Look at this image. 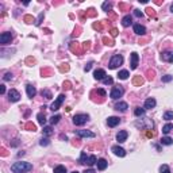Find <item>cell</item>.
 I'll use <instances>...</instances> for the list:
<instances>
[{
  "label": "cell",
  "mask_w": 173,
  "mask_h": 173,
  "mask_svg": "<svg viewBox=\"0 0 173 173\" xmlns=\"http://www.w3.org/2000/svg\"><path fill=\"white\" fill-rule=\"evenodd\" d=\"M11 170L14 173H25L33 170V165L29 162H15L11 166Z\"/></svg>",
  "instance_id": "cell-1"
},
{
  "label": "cell",
  "mask_w": 173,
  "mask_h": 173,
  "mask_svg": "<svg viewBox=\"0 0 173 173\" xmlns=\"http://www.w3.org/2000/svg\"><path fill=\"white\" fill-rule=\"evenodd\" d=\"M123 64V57L120 54H114L110 60V64H108V68L110 69H116L118 66H120Z\"/></svg>",
  "instance_id": "cell-2"
},
{
  "label": "cell",
  "mask_w": 173,
  "mask_h": 173,
  "mask_svg": "<svg viewBox=\"0 0 173 173\" xmlns=\"http://www.w3.org/2000/svg\"><path fill=\"white\" fill-rule=\"evenodd\" d=\"M88 120H89V116H88L86 114H77V115L73 116V123H75L76 126H83V124H85Z\"/></svg>",
  "instance_id": "cell-3"
},
{
  "label": "cell",
  "mask_w": 173,
  "mask_h": 173,
  "mask_svg": "<svg viewBox=\"0 0 173 173\" xmlns=\"http://www.w3.org/2000/svg\"><path fill=\"white\" fill-rule=\"evenodd\" d=\"M123 93H124V89H123L122 85H116L112 88L111 93H110V97L111 99H114V100H116V99H119V97L123 96Z\"/></svg>",
  "instance_id": "cell-4"
},
{
  "label": "cell",
  "mask_w": 173,
  "mask_h": 173,
  "mask_svg": "<svg viewBox=\"0 0 173 173\" xmlns=\"http://www.w3.org/2000/svg\"><path fill=\"white\" fill-rule=\"evenodd\" d=\"M64 100H65V95H62V93H61V95H60V96H58L56 100H54V103L51 104L50 110H51V111H57L58 108L61 107V104L64 103Z\"/></svg>",
  "instance_id": "cell-5"
},
{
  "label": "cell",
  "mask_w": 173,
  "mask_h": 173,
  "mask_svg": "<svg viewBox=\"0 0 173 173\" xmlns=\"http://www.w3.org/2000/svg\"><path fill=\"white\" fill-rule=\"evenodd\" d=\"M19 99H21V93L16 91V89H10V91H8V100H10V102L15 103V102H18Z\"/></svg>",
  "instance_id": "cell-6"
},
{
  "label": "cell",
  "mask_w": 173,
  "mask_h": 173,
  "mask_svg": "<svg viewBox=\"0 0 173 173\" xmlns=\"http://www.w3.org/2000/svg\"><path fill=\"white\" fill-rule=\"evenodd\" d=\"M12 41V34L11 33H3L1 35H0V43L1 45H7V43H10Z\"/></svg>",
  "instance_id": "cell-7"
},
{
  "label": "cell",
  "mask_w": 173,
  "mask_h": 173,
  "mask_svg": "<svg viewBox=\"0 0 173 173\" xmlns=\"http://www.w3.org/2000/svg\"><path fill=\"white\" fill-rule=\"evenodd\" d=\"M76 134L81 138H93L95 137V132L89 131V130H76Z\"/></svg>",
  "instance_id": "cell-8"
},
{
  "label": "cell",
  "mask_w": 173,
  "mask_h": 173,
  "mask_svg": "<svg viewBox=\"0 0 173 173\" xmlns=\"http://www.w3.org/2000/svg\"><path fill=\"white\" fill-rule=\"evenodd\" d=\"M106 71L104 69H96V71L93 72V77H95V80H104L106 79Z\"/></svg>",
  "instance_id": "cell-9"
},
{
  "label": "cell",
  "mask_w": 173,
  "mask_h": 173,
  "mask_svg": "<svg viewBox=\"0 0 173 173\" xmlns=\"http://www.w3.org/2000/svg\"><path fill=\"white\" fill-rule=\"evenodd\" d=\"M112 152H114V154L115 156H118V157H124L126 156V150L123 148H120V146H112Z\"/></svg>",
  "instance_id": "cell-10"
},
{
  "label": "cell",
  "mask_w": 173,
  "mask_h": 173,
  "mask_svg": "<svg viewBox=\"0 0 173 173\" xmlns=\"http://www.w3.org/2000/svg\"><path fill=\"white\" fill-rule=\"evenodd\" d=\"M71 50L73 53H76V54H81L83 51V46H80V43H77V42H72L71 43Z\"/></svg>",
  "instance_id": "cell-11"
},
{
  "label": "cell",
  "mask_w": 173,
  "mask_h": 173,
  "mask_svg": "<svg viewBox=\"0 0 173 173\" xmlns=\"http://www.w3.org/2000/svg\"><path fill=\"white\" fill-rule=\"evenodd\" d=\"M127 135H128V132L126 131V130H122V131H119L116 134V141L119 143H122V142H124L126 139H127Z\"/></svg>",
  "instance_id": "cell-12"
},
{
  "label": "cell",
  "mask_w": 173,
  "mask_h": 173,
  "mask_svg": "<svg viewBox=\"0 0 173 173\" xmlns=\"http://www.w3.org/2000/svg\"><path fill=\"white\" fill-rule=\"evenodd\" d=\"M119 123H120V119L118 116H110L107 119V124L110 127H115V126H118Z\"/></svg>",
  "instance_id": "cell-13"
},
{
  "label": "cell",
  "mask_w": 173,
  "mask_h": 173,
  "mask_svg": "<svg viewBox=\"0 0 173 173\" xmlns=\"http://www.w3.org/2000/svg\"><path fill=\"white\" fill-rule=\"evenodd\" d=\"M138 61H139V57H138V54L135 53V51H134V53H131V62H130V66H131V69H137Z\"/></svg>",
  "instance_id": "cell-14"
},
{
  "label": "cell",
  "mask_w": 173,
  "mask_h": 173,
  "mask_svg": "<svg viewBox=\"0 0 173 173\" xmlns=\"http://www.w3.org/2000/svg\"><path fill=\"white\" fill-rule=\"evenodd\" d=\"M26 91H27V96L30 97V99H33V97L37 95V89L31 85V84H27V85H26Z\"/></svg>",
  "instance_id": "cell-15"
},
{
  "label": "cell",
  "mask_w": 173,
  "mask_h": 173,
  "mask_svg": "<svg viewBox=\"0 0 173 173\" xmlns=\"http://www.w3.org/2000/svg\"><path fill=\"white\" fill-rule=\"evenodd\" d=\"M161 58L166 62H173V51H164L161 54Z\"/></svg>",
  "instance_id": "cell-16"
},
{
  "label": "cell",
  "mask_w": 173,
  "mask_h": 173,
  "mask_svg": "<svg viewBox=\"0 0 173 173\" xmlns=\"http://www.w3.org/2000/svg\"><path fill=\"white\" fill-rule=\"evenodd\" d=\"M154 107H156V99H153V97L146 99V102H145V110H152Z\"/></svg>",
  "instance_id": "cell-17"
},
{
  "label": "cell",
  "mask_w": 173,
  "mask_h": 173,
  "mask_svg": "<svg viewBox=\"0 0 173 173\" xmlns=\"http://www.w3.org/2000/svg\"><path fill=\"white\" fill-rule=\"evenodd\" d=\"M127 108H128V106H127V103H126V102H119V103L115 104V110H116V111L124 112Z\"/></svg>",
  "instance_id": "cell-18"
},
{
  "label": "cell",
  "mask_w": 173,
  "mask_h": 173,
  "mask_svg": "<svg viewBox=\"0 0 173 173\" xmlns=\"http://www.w3.org/2000/svg\"><path fill=\"white\" fill-rule=\"evenodd\" d=\"M134 33L138 34V35H145V33H146V29L141 25H134Z\"/></svg>",
  "instance_id": "cell-19"
},
{
  "label": "cell",
  "mask_w": 173,
  "mask_h": 173,
  "mask_svg": "<svg viewBox=\"0 0 173 173\" xmlns=\"http://www.w3.org/2000/svg\"><path fill=\"white\" fill-rule=\"evenodd\" d=\"M96 164H97V169H99V170H104V169L107 168V165H108V162L104 160V158H99Z\"/></svg>",
  "instance_id": "cell-20"
},
{
  "label": "cell",
  "mask_w": 173,
  "mask_h": 173,
  "mask_svg": "<svg viewBox=\"0 0 173 173\" xmlns=\"http://www.w3.org/2000/svg\"><path fill=\"white\" fill-rule=\"evenodd\" d=\"M132 23V18H131V15H126L124 18L122 19V25L124 26V27H128V26Z\"/></svg>",
  "instance_id": "cell-21"
},
{
  "label": "cell",
  "mask_w": 173,
  "mask_h": 173,
  "mask_svg": "<svg viewBox=\"0 0 173 173\" xmlns=\"http://www.w3.org/2000/svg\"><path fill=\"white\" fill-rule=\"evenodd\" d=\"M37 119H38V123H39V124H42V126H45V123H46L45 112H39V114L37 115Z\"/></svg>",
  "instance_id": "cell-22"
},
{
  "label": "cell",
  "mask_w": 173,
  "mask_h": 173,
  "mask_svg": "<svg viewBox=\"0 0 173 173\" xmlns=\"http://www.w3.org/2000/svg\"><path fill=\"white\" fill-rule=\"evenodd\" d=\"M97 162V158L96 156H88V158H86V165H89V166H92V165H95V164Z\"/></svg>",
  "instance_id": "cell-23"
},
{
  "label": "cell",
  "mask_w": 173,
  "mask_h": 173,
  "mask_svg": "<svg viewBox=\"0 0 173 173\" xmlns=\"http://www.w3.org/2000/svg\"><path fill=\"white\" fill-rule=\"evenodd\" d=\"M128 76H130V75H128L127 71H120L119 73H118V77H119L120 80H127Z\"/></svg>",
  "instance_id": "cell-24"
},
{
  "label": "cell",
  "mask_w": 173,
  "mask_h": 173,
  "mask_svg": "<svg viewBox=\"0 0 173 173\" xmlns=\"http://www.w3.org/2000/svg\"><path fill=\"white\" fill-rule=\"evenodd\" d=\"M132 84H134V85H142L143 84V79L141 76H135L134 77V80H132Z\"/></svg>",
  "instance_id": "cell-25"
},
{
  "label": "cell",
  "mask_w": 173,
  "mask_h": 173,
  "mask_svg": "<svg viewBox=\"0 0 173 173\" xmlns=\"http://www.w3.org/2000/svg\"><path fill=\"white\" fill-rule=\"evenodd\" d=\"M134 115H135V116H143V115H145V108L137 107L134 110Z\"/></svg>",
  "instance_id": "cell-26"
},
{
  "label": "cell",
  "mask_w": 173,
  "mask_h": 173,
  "mask_svg": "<svg viewBox=\"0 0 173 173\" xmlns=\"http://www.w3.org/2000/svg\"><path fill=\"white\" fill-rule=\"evenodd\" d=\"M172 130H173V124H172V123H168V124H165V126L162 127V132H164V134H169Z\"/></svg>",
  "instance_id": "cell-27"
},
{
  "label": "cell",
  "mask_w": 173,
  "mask_h": 173,
  "mask_svg": "<svg viewBox=\"0 0 173 173\" xmlns=\"http://www.w3.org/2000/svg\"><path fill=\"white\" fill-rule=\"evenodd\" d=\"M161 143H162V145H166V146H169V145H172V143H173V139L170 137H162V139H161Z\"/></svg>",
  "instance_id": "cell-28"
},
{
  "label": "cell",
  "mask_w": 173,
  "mask_h": 173,
  "mask_svg": "<svg viewBox=\"0 0 173 173\" xmlns=\"http://www.w3.org/2000/svg\"><path fill=\"white\" fill-rule=\"evenodd\" d=\"M42 131H43V134H45L46 137H50L51 134H53V128L50 127V126H46V127H43V130H42Z\"/></svg>",
  "instance_id": "cell-29"
},
{
  "label": "cell",
  "mask_w": 173,
  "mask_h": 173,
  "mask_svg": "<svg viewBox=\"0 0 173 173\" xmlns=\"http://www.w3.org/2000/svg\"><path fill=\"white\" fill-rule=\"evenodd\" d=\"M54 173H66V168L64 165H58L54 168Z\"/></svg>",
  "instance_id": "cell-30"
},
{
  "label": "cell",
  "mask_w": 173,
  "mask_h": 173,
  "mask_svg": "<svg viewBox=\"0 0 173 173\" xmlns=\"http://www.w3.org/2000/svg\"><path fill=\"white\" fill-rule=\"evenodd\" d=\"M60 119H61V115H53L50 118V123L51 124H57V123L60 122Z\"/></svg>",
  "instance_id": "cell-31"
},
{
  "label": "cell",
  "mask_w": 173,
  "mask_h": 173,
  "mask_svg": "<svg viewBox=\"0 0 173 173\" xmlns=\"http://www.w3.org/2000/svg\"><path fill=\"white\" fill-rule=\"evenodd\" d=\"M102 8L104 11H111V8H112V3H110V1H106V3H103V5H102Z\"/></svg>",
  "instance_id": "cell-32"
},
{
  "label": "cell",
  "mask_w": 173,
  "mask_h": 173,
  "mask_svg": "<svg viewBox=\"0 0 173 173\" xmlns=\"http://www.w3.org/2000/svg\"><path fill=\"white\" fill-rule=\"evenodd\" d=\"M25 127L27 128V130H30V131H35V130H37L35 124H34V123H31V122H27V123H26Z\"/></svg>",
  "instance_id": "cell-33"
},
{
  "label": "cell",
  "mask_w": 173,
  "mask_h": 173,
  "mask_svg": "<svg viewBox=\"0 0 173 173\" xmlns=\"http://www.w3.org/2000/svg\"><path fill=\"white\" fill-rule=\"evenodd\" d=\"M164 119H165V120H170V119H173V111L165 112V114H164Z\"/></svg>",
  "instance_id": "cell-34"
},
{
  "label": "cell",
  "mask_w": 173,
  "mask_h": 173,
  "mask_svg": "<svg viewBox=\"0 0 173 173\" xmlns=\"http://www.w3.org/2000/svg\"><path fill=\"white\" fill-rule=\"evenodd\" d=\"M41 95L42 96H45L46 99H51V92L50 91H47V89H42V92H41Z\"/></svg>",
  "instance_id": "cell-35"
},
{
  "label": "cell",
  "mask_w": 173,
  "mask_h": 173,
  "mask_svg": "<svg viewBox=\"0 0 173 173\" xmlns=\"http://www.w3.org/2000/svg\"><path fill=\"white\" fill-rule=\"evenodd\" d=\"M92 26H93V29H95V30H99V31L103 30V23H102V22H95Z\"/></svg>",
  "instance_id": "cell-36"
},
{
  "label": "cell",
  "mask_w": 173,
  "mask_h": 173,
  "mask_svg": "<svg viewBox=\"0 0 173 173\" xmlns=\"http://www.w3.org/2000/svg\"><path fill=\"white\" fill-rule=\"evenodd\" d=\"M103 42H104V45H107V46H112V45H114V41H112V39H110V38H107V37H103Z\"/></svg>",
  "instance_id": "cell-37"
},
{
  "label": "cell",
  "mask_w": 173,
  "mask_h": 173,
  "mask_svg": "<svg viewBox=\"0 0 173 173\" xmlns=\"http://www.w3.org/2000/svg\"><path fill=\"white\" fill-rule=\"evenodd\" d=\"M103 83H104L106 85H111V84H114V79L108 76V77H106V79L103 80Z\"/></svg>",
  "instance_id": "cell-38"
},
{
  "label": "cell",
  "mask_w": 173,
  "mask_h": 173,
  "mask_svg": "<svg viewBox=\"0 0 173 173\" xmlns=\"http://www.w3.org/2000/svg\"><path fill=\"white\" fill-rule=\"evenodd\" d=\"M160 173H170V169H169L168 165H162L160 168Z\"/></svg>",
  "instance_id": "cell-39"
},
{
  "label": "cell",
  "mask_w": 173,
  "mask_h": 173,
  "mask_svg": "<svg viewBox=\"0 0 173 173\" xmlns=\"http://www.w3.org/2000/svg\"><path fill=\"white\" fill-rule=\"evenodd\" d=\"M86 158H88L86 153L83 152V153H81V156H80V164H83V165H84V164L86 162Z\"/></svg>",
  "instance_id": "cell-40"
},
{
  "label": "cell",
  "mask_w": 173,
  "mask_h": 173,
  "mask_svg": "<svg viewBox=\"0 0 173 173\" xmlns=\"http://www.w3.org/2000/svg\"><path fill=\"white\" fill-rule=\"evenodd\" d=\"M23 19H25L26 23H33V22H34V18H33L31 15H26Z\"/></svg>",
  "instance_id": "cell-41"
},
{
  "label": "cell",
  "mask_w": 173,
  "mask_h": 173,
  "mask_svg": "<svg viewBox=\"0 0 173 173\" xmlns=\"http://www.w3.org/2000/svg\"><path fill=\"white\" fill-rule=\"evenodd\" d=\"M172 79H173V77L170 76V75H166V76L162 77V81L164 83H169V81H172Z\"/></svg>",
  "instance_id": "cell-42"
},
{
  "label": "cell",
  "mask_w": 173,
  "mask_h": 173,
  "mask_svg": "<svg viewBox=\"0 0 173 173\" xmlns=\"http://www.w3.org/2000/svg\"><path fill=\"white\" fill-rule=\"evenodd\" d=\"M95 15H96V12H95L93 8H89V10L86 11V16H95Z\"/></svg>",
  "instance_id": "cell-43"
},
{
  "label": "cell",
  "mask_w": 173,
  "mask_h": 173,
  "mask_svg": "<svg viewBox=\"0 0 173 173\" xmlns=\"http://www.w3.org/2000/svg\"><path fill=\"white\" fill-rule=\"evenodd\" d=\"M134 15L137 16V18H142L143 12H142V11H139V10H134Z\"/></svg>",
  "instance_id": "cell-44"
},
{
  "label": "cell",
  "mask_w": 173,
  "mask_h": 173,
  "mask_svg": "<svg viewBox=\"0 0 173 173\" xmlns=\"http://www.w3.org/2000/svg\"><path fill=\"white\" fill-rule=\"evenodd\" d=\"M39 143H41V146H47V145H49L50 142H49V139H46V138H42Z\"/></svg>",
  "instance_id": "cell-45"
},
{
  "label": "cell",
  "mask_w": 173,
  "mask_h": 173,
  "mask_svg": "<svg viewBox=\"0 0 173 173\" xmlns=\"http://www.w3.org/2000/svg\"><path fill=\"white\" fill-rule=\"evenodd\" d=\"M42 19H43V12H41V14H39V18H38V21L35 22V25H37V26H39V25H41Z\"/></svg>",
  "instance_id": "cell-46"
},
{
  "label": "cell",
  "mask_w": 173,
  "mask_h": 173,
  "mask_svg": "<svg viewBox=\"0 0 173 173\" xmlns=\"http://www.w3.org/2000/svg\"><path fill=\"white\" fill-rule=\"evenodd\" d=\"M146 137L153 138V137H154V131H152V130H146Z\"/></svg>",
  "instance_id": "cell-47"
},
{
  "label": "cell",
  "mask_w": 173,
  "mask_h": 173,
  "mask_svg": "<svg viewBox=\"0 0 173 173\" xmlns=\"http://www.w3.org/2000/svg\"><path fill=\"white\" fill-rule=\"evenodd\" d=\"M92 65H93V62H88V65H85V68H84V71L85 72H88V71H91V68H92Z\"/></svg>",
  "instance_id": "cell-48"
},
{
  "label": "cell",
  "mask_w": 173,
  "mask_h": 173,
  "mask_svg": "<svg viewBox=\"0 0 173 173\" xmlns=\"http://www.w3.org/2000/svg\"><path fill=\"white\" fill-rule=\"evenodd\" d=\"M146 11H148V14L150 16H156V12H154V10H153V8H146Z\"/></svg>",
  "instance_id": "cell-49"
},
{
  "label": "cell",
  "mask_w": 173,
  "mask_h": 173,
  "mask_svg": "<svg viewBox=\"0 0 173 173\" xmlns=\"http://www.w3.org/2000/svg\"><path fill=\"white\" fill-rule=\"evenodd\" d=\"M3 79H4L5 81H8V80H11V79H12V75H11V73H5Z\"/></svg>",
  "instance_id": "cell-50"
},
{
  "label": "cell",
  "mask_w": 173,
  "mask_h": 173,
  "mask_svg": "<svg viewBox=\"0 0 173 173\" xmlns=\"http://www.w3.org/2000/svg\"><path fill=\"white\" fill-rule=\"evenodd\" d=\"M97 93H99V95H102L103 97H106V95H107V93H106V91H104V89H102V88H100V89H97Z\"/></svg>",
  "instance_id": "cell-51"
},
{
  "label": "cell",
  "mask_w": 173,
  "mask_h": 173,
  "mask_svg": "<svg viewBox=\"0 0 173 173\" xmlns=\"http://www.w3.org/2000/svg\"><path fill=\"white\" fill-rule=\"evenodd\" d=\"M110 33H111V35H112V37H116V35H118V30L115 29V27H112Z\"/></svg>",
  "instance_id": "cell-52"
},
{
  "label": "cell",
  "mask_w": 173,
  "mask_h": 173,
  "mask_svg": "<svg viewBox=\"0 0 173 173\" xmlns=\"http://www.w3.org/2000/svg\"><path fill=\"white\" fill-rule=\"evenodd\" d=\"M60 71H61V72H64V71H65V72H68V71H69V66H68V65H66V64H65V65L60 66Z\"/></svg>",
  "instance_id": "cell-53"
},
{
  "label": "cell",
  "mask_w": 173,
  "mask_h": 173,
  "mask_svg": "<svg viewBox=\"0 0 173 173\" xmlns=\"http://www.w3.org/2000/svg\"><path fill=\"white\" fill-rule=\"evenodd\" d=\"M89 42H84V43H83V50H85V49H89Z\"/></svg>",
  "instance_id": "cell-54"
},
{
  "label": "cell",
  "mask_w": 173,
  "mask_h": 173,
  "mask_svg": "<svg viewBox=\"0 0 173 173\" xmlns=\"http://www.w3.org/2000/svg\"><path fill=\"white\" fill-rule=\"evenodd\" d=\"M0 93H1V95H4L5 93V85H3V84L0 85Z\"/></svg>",
  "instance_id": "cell-55"
},
{
  "label": "cell",
  "mask_w": 173,
  "mask_h": 173,
  "mask_svg": "<svg viewBox=\"0 0 173 173\" xmlns=\"http://www.w3.org/2000/svg\"><path fill=\"white\" fill-rule=\"evenodd\" d=\"M64 88H66V89H71V83H69V81L64 83Z\"/></svg>",
  "instance_id": "cell-56"
},
{
  "label": "cell",
  "mask_w": 173,
  "mask_h": 173,
  "mask_svg": "<svg viewBox=\"0 0 173 173\" xmlns=\"http://www.w3.org/2000/svg\"><path fill=\"white\" fill-rule=\"evenodd\" d=\"M84 173H95V170H93V169H85Z\"/></svg>",
  "instance_id": "cell-57"
},
{
  "label": "cell",
  "mask_w": 173,
  "mask_h": 173,
  "mask_svg": "<svg viewBox=\"0 0 173 173\" xmlns=\"http://www.w3.org/2000/svg\"><path fill=\"white\" fill-rule=\"evenodd\" d=\"M148 73H149L148 79H149V80H152V79H153V75H154V73H153V72H148Z\"/></svg>",
  "instance_id": "cell-58"
},
{
  "label": "cell",
  "mask_w": 173,
  "mask_h": 173,
  "mask_svg": "<svg viewBox=\"0 0 173 173\" xmlns=\"http://www.w3.org/2000/svg\"><path fill=\"white\" fill-rule=\"evenodd\" d=\"M170 11L173 12V3H172V5H170Z\"/></svg>",
  "instance_id": "cell-59"
},
{
  "label": "cell",
  "mask_w": 173,
  "mask_h": 173,
  "mask_svg": "<svg viewBox=\"0 0 173 173\" xmlns=\"http://www.w3.org/2000/svg\"><path fill=\"white\" fill-rule=\"evenodd\" d=\"M72 173H79V172H77V170H75V172H72Z\"/></svg>",
  "instance_id": "cell-60"
}]
</instances>
